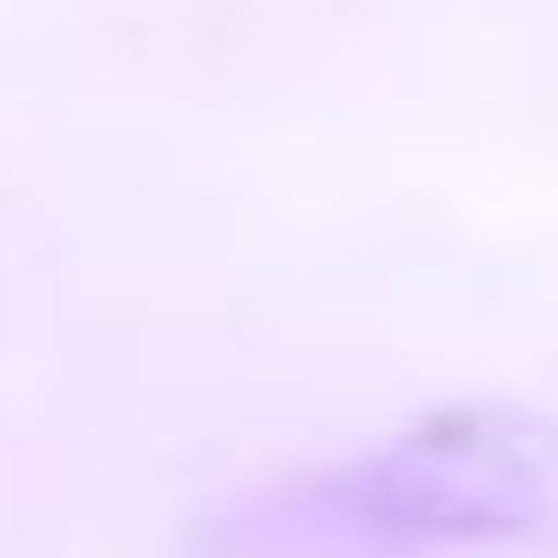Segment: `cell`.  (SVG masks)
I'll list each match as a JSON object with an SVG mask.
<instances>
[{"label":"cell","mask_w":558,"mask_h":558,"mask_svg":"<svg viewBox=\"0 0 558 558\" xmlns=\"http://www.w3.org/2000/svg\"><path fill=\"white\" fill-rule=\"evenodd\" d=\"M177 558H558V414L424 403L341 456L207 497Z\"/></svg>","instance_id":"1"}]
</instances>
